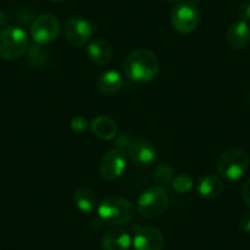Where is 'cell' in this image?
I'll use <instances>...</instances> for the list:
<instances>
[{
    "instance_id": "obj_4",
    "label": "cell",
    "mask_w": 250,
    "mask_h": 250,
    "mask_svg": "<svg viewBox=\"0 0 250 250\" xmlns=\"http://www.w3.org/2000/svg\"><path fill=\"white\" fill-rule=\"evenodd\" d=\"M28 49L27 33L20 27H5L0 31V58L16 60Z\"/></svg>"
},
{
    "instance_id": "obj_24",
    "label": "cell",
    "mask_w": 250,
    "mask_h": 250,
    "mask_svg": "<svg viewBox=\"0 0 250 250\" xmlns=\"http://www.w3.org/2000/svg\"><path fill=\"white\" fill-rule=\"evenodd\" d=\"M242 198L243 201L245 203V205L250 208V179H248L247 182L244 183V185H243Z\"/></svg>"
},
{
    "instance_id": "obj_6",
    "label": "cell",
    "mask_w": 250,
    "mask_h": 250,
    "mask_svg": "<svg viewBox=\"0 0 250 250\" xmlns=\"http://www.w3.org/2000/svg\"><path fill=\"white\" fill-rule=\"evenodd\" d=\"M170 21L179 33H191L200 23V10L193 1H182L173 9Z\"/></svg>"
},
{
    "instance_id": "obj_2",
    "label": "cell",
    "mask_w": 250,
    "mask_h": 250,
    "mask_svg": "<svg viewBox=\"0 0 250 250\" xmlns=\"http://www.w3.org/2000/svg\"><path fill=\"white\" fill-rule=\"evenodd\" d=\"M98 216L110 226H123L130 222L135 216V206L130 200L120 196H108L97 208Z\"/></svg>"
},
{
    "instance_id": "obj_10",
    "label": "cell",
    "mask_w": 250,
    "mask_h": 250,
    "mask_svg": "<svg viewBox=\"0 0 250 250\" xmlns=\"http://www.w3.org/2000/svg\"><path fill=\"white\" fill-rule=\"evenodd\" d=\"M134 250H163L165 238L155 227H143L133 238Z\"/></svg>"
},
{
    "instance_id": "obj_11",
    "label": "cell",
    "mask_w": 250,
    "mask_h": 250,
    "mask_svg": "<svg viewBox=\"0 0 250 250\" xmlns=\"http://www.w3.org/2000/svg\"><path fill=\"white\" fill-rule=\"evenodd\" d=\"M128 155L136 165L150 166L157 158V150L150 141L138 139L129 143Z\"/></svg>"
},
{
    "instance_id": "obj_16",
    "label": "cell",
    "mask_w": 250,
    "mask_h": 250,
    "mask_svg": "<svg viewBox=\"0 0 250 250\" xmlns=\"http://www.w3.org/2000/svg\"><path fill=\"white\" fill-rule=\"evenodd\" d=\"M91 130L102 140H113L117 136V123L108 115H101L91 123Z\"/></svg>"
},
{
    "instance_id": "obj_23",
    "label": "cell",
    "mask_w": 250,
    "mask_h": 250,
    "mask_svg": "<svg viewBox=\"0 0 250 250\" xmlns=\"http://www.w3.org/2000/svg\"><path fill=\"white\" fill-rule=\"evenodd\" d=\"M238 226L243 232L250 233V212L243 213L238 221Z\"/></svg>"
},
{
    "instance_id": "obj_25",
    "label": "cell",
    "mask_w": 250,
    "mask_h": 250,
    "mask_svg": "<svg viewBox=\"0 0 250 250\" xmlns=\"http://www.w3.org/2000/svg\"><path fill=\"white\" fill-rule=\"evenodd\" d=\"M6 21H8V18H6V15L4 13H1V11H0V27H3V26L6 23Z\"/></svg>"
},
{
    "instance_id": "obj_1",
    "label": "cell",
    "mask_w": 250,
    "mask_h": 250,
    "mask_svg": "<svg viewBox=\"0 0 250 250\" xmlns=\"http://www.w3.org/2000/svg\"><path fill=\"white\" fill-rule=\"evenodd\" d=\"M123 69L129 80L147 83L160 74V60L150 50L136 49L125 57Z\"/></svg>"
},
{
    "instance_id": "obj_18",
    "label": "cell",
    "mask_w": 250,
    "mask_h": 250,
    "mask_svg": "<svg viewBox=\"0 0 250 250\" xmlns=\"http://www.w3.org/2000/svg\"><path fill=\"white\" fill-rule=\"evenodd\" d=\"M73 200L76 208L83 213H90L98 208L97 196L88 188H81L76 190Z\"/></svg>"
},
{
    "instance_id": "obj_14",
    "label": "cell",
    "mask_w": 250,
    "mask_h": 250,
    "mask_svg": "<svg viewBox=\"0 0 250 250\" xmlns=\"http://www.w3.org/2000/svg\"><path fill=\"white\" fill-rule=\"evenodd\" d=\"M131 244L129 233L123 228L108 229L102 237L103 250H128Z\"/></svg>"
},
{
    "instance_id": "obj_21",
    "label": "cell",
    "mask_w": 250,
    "mask_h": 250,
    "mask_svg": "<svg viewBox=\"0 0 250 250\" xmlns=\"http://www.w3.org/2000/svg\"><path fill=\"white\" fill-rule=\"evenodd\" d=\"M70 125H71V129H73L74 131H76V133H83V131L87 130V129L90 128L91 123L88 122L87 118L79 114L71 118Z\"/></svg>"
},
{
    "instance_id": "obj_17",
    "label": "cell",
    "mask_w": 250,
    "mask_h": 250,
    "mask_svg": "<svg viewBox=\"0 0 250 250\" xmlns=\"http://www.w3.org/2000/svg\"><path fill=\"white\" fill-rule=\"evenodd\" d=\"M196 190L201 196L208 199L217 198L223 191V183L213 174H205L199 179Z\"/></svg>"
},
{
    "instance_id": "obj_7",
    "label": "cell",
    "mask_w": 250,
    "mask_h": 250,
    "mask_svg": "<svg viewBox=\"0 0 250 250\" xmlns=\"http://www.w3.org/2000/svg\"><path fill=\"white\" fill-rule=\"evenodd\" d=\"M95 33V26L80 16H71L64 25L65 40L74 47H83L88 43Z\"/></svg>"
},
{
    "instance_id": "obj_3",
    "label": "cell",
    "mask_w": 250,
    "mask_h": 250,
    "mask_svg": "<svg viewBox=\"0 0 250 250\" xmlns=\"http://www.w3.org/2000/svg\"><path fill=\"white\" fill-rule=\"evenodd\" d=\"M169 205V198L166 189L160 185H155L146 189L138 199L136 210L143 217L156 218L163 215Z\"/></svg>"
},
{
    "instance_id": "obj_8",
    "label": "cell",
    "mask_w": 250,
    "mask_h": 250,
    "mask_svg": "<svg viewBox=\"0 0 250 250\" xmlns=\"http://www.w3.org/2000/svg\"><path fill=\"white\" fill-rule=\"evenodd\" d=\"M60 22L54 15L44 14L38 16L31 25V36L37 44L52 43L59 36Z\"/></svg>"
},
{
    "instance_id": "obj_27",
    "label": "cell",
    "mask_w": 250,
    "mask_h": 250,
    "mask_svg": "<svg viewBox=\"0 0 250 250\" xmlns=\"http://www.w3.org/2000/svg\"><path fill=\"white\" fill-rule=\"evenodd\" d=\"M247 101H248V102L250 103V92L248 93V96H247Z\"/></svg>"
},
{
    "instance_id": "obj_15",
    "label": "cell",
    "mask_w": 250,
    "mask_h": 250,
    "mask_svg": "<svg viewBox=\"0 0 250 250\" xmlns=\"http://www.w3.org/2000/svg\"><path fill=\"white\" fill-rule=\"evenodd\" d=\"M124 85V78L122 74L117 70H107L101 74L97 79L98 90L103 95L112 96L120 91V88Z\"/></svg>"
},
{
    "instance_id": "obj_28",
    "label": "cell",
    "mask_w": 250,
    "mask_h": 250,
    "mask_svg": "<svg viewBox=\"0 0 250 250\" xmlns=\"http://www.w3.org/2000/svg\"><path fill=\"white\" fill-rule=\"evenodd\" d=\"M169 1H179V0H169Z\"/></svg>"
},
{
    "instance_id": "obj_5",
    "label": "cell",
    "mask_w": 250,
    "mask_h": 250,
    "mask_svg": "<svg viewBox=\"0 0 250 250\" xmlns=\"http://www.w3.org/2000/svg\"><path fill=\"white\" fill-rule=\"evenodd\" d=\"M250 158L245 151L229 148L217 160V170L221 177L227 180H238L249 168Z\"/></svg>"
},
{
    "instance_id": "obj_12",
    "label": "cell",
    "mask_w": 250,
    "mask_h": 250,
    "mask_svg": "<svg viewBox=\"0 0 250 250\" xmlns=\"http://www.w3.org/2000/svg\"><path fill=\"white\" fill-rule=\"evenodd\" d=\"M226 41L232 49H244L250 42V28L248 22L239 20L230 23L226 32Z\"/></svg>"
},
{
    "instance_id": "obj_20",
    "label": "cell",
    "mask_w": 250,
    "mask_h": 250,
    "mask_svg": "<svg viewBox=\"0 0 250 250\" xmlns=\"http://www.w3.org/2000/svg\"><path fill=\"white\" fill-rule=\"evenodd\" d=\"M173 178H174V172H173L172 167L168 165H160L155 170V179L158 184L166 185L172 183Z\"/></svg>"
},
{
    "instance_id": "obj_9",
    "label": "cell",
    "mask_w": 250,
    "mask_h": 250,
    "mask_svg": "<svg viewBox=\"0 0 250 250\" xmlns=\"http://www.w3.org/2000/svg\"><path fill=\"white\" fill-rule=\"evenodd\" d=\"M125 168H126V155H125V151L120 147L108 151L103 156L98 166L101 177L108 182L118 179L123 174Z\"/></svg>"
},
{
    "instance_id": "obj_19",
    "label": "cell",
    "mask_w": 250,
    "mask_h": 250,
    "mask_svg": "<svg viewBox=\"0 0 250 250\" xmlns=\"http://www.w3.org/2000/svg\"><path fill=\"white\" fill-rule=\"evenodd\" d=\"M172 187L177 193L184 194L190 191L194 187L193 179L187 174H178L173 178Z\"/></svg>"
},
{
    "instance_id": "obj_26",
    "label": "cell",
    "mask_w": 250,
    "mask_h": 250,
    "mask_svg": "<svg viewBox=\"0 0 250 250\" xmlns=\"http://www.w3.org/2000/svg\"><path fill=\"white\" fill-rule=\"evenodd\" d=\"M50 1H54V3H62L64 0H50Z\"/></svg>"
},
{
    "instance_id": "obj_22",
    "label": "cell",
    "mask_w": 250,
    "mask_h": 250,
    "mask_svg": "<svg viewBox=\"0 0 250 250\" xmlns=\"http://www.w3.org/2000/svg\"><path fill=\"white\" fill-rule=\"evenodd\" d=\"M238 16H239L240 21H244V22L250 21V1L240 4L238 8Z\"/></svg>"
},
{
    "instance_id": "obj_13",
    "label": "cell",
    "mask_w": 250,
    "mask_h": 250,
    "mask_svg": "<svg viewBox=\"0 0 250 250\" xmlns=\"http://www.w3.org/2000/svg\"><path fill=\"white\" fill-rule=\"evenodd\" d=\"M86 53L88 55V59L93 64L100 66L107 65L113 57L112 45L102 38H96L91 41L86 48Z\"/></svg>"
}]
</instances>
